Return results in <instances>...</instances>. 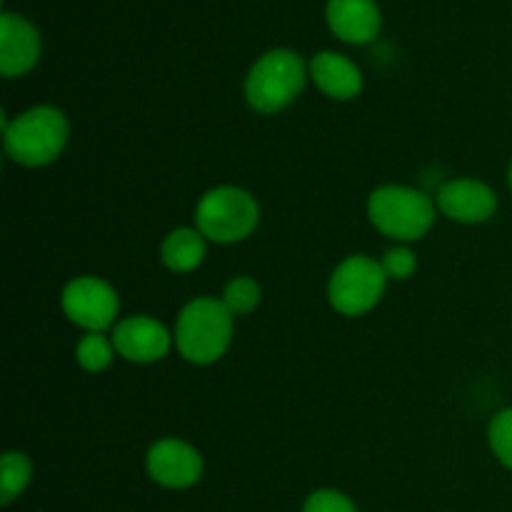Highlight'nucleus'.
<instances>
[{"instance_id":"obj_1","label":"nucleus","mask_w":512,"mask_h":512,"mask_svg":"<svg viewBox=\"0 0 512 512\" xmlns=\"http://www.w3.org/2000/svg\"><path fill=\"white\" fill-rule=\"evenodd\" d=\"M68 118L53 105L25 110L15 120H3L5 153L25 168H40L58 158L68 143Z\"/></svg>"},{"instance_id":"obj_2","label":"nucleus","mask_w":512,"mask_h":512,"mask_svg":"<svg viewBox=\"0 0 512 512\" xmlns=\"http://www.w3.org/2000/svg\"><path fill=\"white\" fill-rule=\"evenodd\" d=\"M233 340V313L218 298H195L180 310L175 345L193 365H210L223 358Z\"/></svg>"},{"instance_id":"obj_3","label":"nucleus","mask_w":512,"mask_h":512,"mask_svg":"<svg viewBox=\"0 0 512 512\" xmlns=\"http://www.w3.org/2000/svg\"><path fill=\"white\" fill-rule=\"evenodd\" d=\"M368 218L388 238L398 243H413L425 238L433 228L435 203L415 188L383 185L368 198Z\"/></svg>"},{"instance_id":"obj_4","label":"nucleus","mask_w":512,"mask_h":512,"mask_svg":"<svg viewBox=\"0 0 512 512\" xmlns=\"http://www.w3.org/2000/svg\"><path fill=\"white\" fill-rule=\"evenodd\" d=\"M308 68L293 50H270L250 68L245 78V98L258 113H278L288 108L305 88Z\"/></svg>"},{"instance_id":"obj_5","label":"nucleus","mask_w":512,"mask_h":512,"mask_svg":"<svg viewBox=\"0 0 512 512\" xmlns=\"http://www.w3.org/2000/svg\"><path fill=\"white\" fill-rule=\"evenodd\" d=\"M260 208L253 195L243 188L220 185L208 190L195 208V225L205 240L238 243L258 228Z\"/></svg>"},{"instance_id":"obj_6","label":"nucleus","mask_w":512,"mask_h":512,"mask_svg":"<svg viewBox=\"0 0 512 512\" xmlns=\"http://www.w3.org/2000/svg\"><path fill=\"white\" fill-rule=\"evenodd\" d=\"M385 283L388 275L378 260L368 255H350L330 275L328 298L340 315L358 318L380 303Z\"/></svg>"},{"instance_id":"obj_7","label":"nucleus","mask_w":512,"mask_h":512,"mask_svg":"<svg viewBox=\"0 0 512 512\" xmlns=\"http://www.w3.org/2000/svg\"><path fill=\"white\" fill-rule=\"evenodd\" d=\"M60 303L70 323L85 328L88 333H103L118 318V295L105 280L93 278V275L70 280Z\"/></svg>"},{"instance_id":"obj_8","label":"nucleus","mask_w":512,"mask_h":512,"mask_svg":"<svg viewBox=\"0 0 512 512\" xmlns=\"http://www.w3.org/2000/svg\"><path fill=\"white\" fill-rule=\"evenodd\" d=\"M148 475L158 485L170 490H185L203 478V458L190 443L178 438L158 440L148 450Z\"/></svg>"},{"instance_id":"obj_9","label":"nucleus","mask_w":512,"mask_h":512,"mask_svg":"<svg viewBox=\"0 0 512 512\" xmlns=\"http://www.w3.org/2000/svg\"><path fill=\"white\" fill-rule=\"evenodd\" d=\"M170 343L173 338H170L168 328L148 315H130V318L120 320L113 330L115 353H120V358L130 360V363H155L168 355Z\"/></svg>"},{"instance_id":"obj_10","label":"nucleus","mask_w":512,"mask_h":512,"mask_svg":"<svg viewBox=\"0 0 512 512\" xmlns=\"http://www.w3.org/2000/svg\"><path fill=\"white\" fill-rule=\"evenodd\" d=\"M438 208L445 218L455 220V223H485L498 210V198H495L493 188L480 180L460 178L450 180L438 190Z\"/></svg>"},{"instance_id":"obj_11","label":"nucleus","mask_w":512,"mask_h":512,"mask_svg":"<svg viewBox=\"0 0 512 512\" xmlns=\"http://www.w3.org/2000/svg\"><path fill=\"white\" fill-rule=\"evenodd\" d=\"M40 58V35L33 23L15 13L0 15V73L18 78L35 68Z\"/></svg>"},{"instance_id":"obj_12","label":"nucleus","mask_w":512,"mask_h":512,"mask_svg":"<svg viewBox=\"0 0 512 512\" xmlns=\"http://www.w3.org/2000/svg\"><path fill=\"white\" fill-rule=\"evenodd\" d=\"M328 25L340 40L353 45L373 43L380 33V10L373 0H330L328 10Z\"/></svg>"},{"instance_id":"obj_13","label":"nucleus","mask_w":512,"mask_h":512,"mask_svg":"<svg viewBox=\"0 0 512 512\" xmlns=\"http://www.w3.org/2000/svg\"><path fill=\"white\" fill-rule=\"evenodd\" d=\"M310 78L328 98L350 100L363 90L358 65L340 53H318L310 63Z\"/></svg>"},{"instance_id":"obj_14","label":"nucleus","mask_w":512,"mask_h":512,"mask_svg":"<svg viewBox=\"0 0 512 512\" xmlns=\"http://www.w3.org/2000/svg\"><path fill=\"white\" fill-rule=\"evenodd\" d=\"M165 268L173 273H190L205 258V235L195 228H178L163 240L160 248Z\"/></svg>"},{"instance_id":"obj_15","label":"nucleus","mask_w":512,"mask_h":512,"mask_svg":"<svg viewBox=\"0 0 512 512\" xmlns=\"http://www.w3.org/2000/svg\"><path fill=\"white\" fill-rule=\"evenodd\" d=\"M30 478H33V465L28 455L15 453V450L5 453L0 460V503L10 505L18 495H23Z\"/></svg>"},{"instance_id":"obj_16","label":"nucleus","mask_w":512,"mask_h":512,"mask_svg":"<svg viewBox=\"0 0 512 512\" xmlns=\"http://www.w3.org/2000/svg\"><path fill=\"white\" fill-rule=\"evenodd\" d=\"M115 345L113 340L105 338L103 333H88L85 338H80V343L75 345V360L83 370L88 373H100V370L108 368L113 363Z\"/></svg>"},{"instance_id":"obj_17","label":"nucleus","mask_w":512,"mask_h":512,"mask_svg":"<svg viewBox=\"0 0 512 512\" xmlns=\"http://www.w3.org/2000/svg\"><path fill=\"white\" fill-rule=\"evenodd\" d=\"M225 308L235 315H248L258 308L260 303V285L255 283L248 275H240V278H233L228 285H225L223 293Z\"/></svg>"},{"instance_id":"obj_18","label":"nucleus","mask_w":512,"mask_h":512,"mask_svg":"<svg viewBox=\"0 0 512 512\" xmlns=\"http://www.w3.org/2000/svg\"><path fill=\"white\" fill-rule=\"evenodd\" d=\"M490 448H493L495 458L512 470V408L503 410L493 418L488 430Z\"/></svg>"},{"instance_id":"obj_19","label":"nucleus","mask_w":512,"mask_h":512,"mask_svg":"<svg viewBox=\"0 0 512 512\" xmlns=\"http://www.w3.org/2000/svg\"><path fill=\"white\" fill-rule=\"evenodd\" d=\"M380 265H383L388 278L408 280L410 275L415 273V268H418V260H415V253L410 248H405V245H395V248H390L388 253L383 255Z\"/></svg>"},{"instance_id":"obj_20","label":"nucleus","mask_w":512,"mask_h":512,"mask_svg":"<svg viewBox=\"0 0 512 512\" xmlns=\"http://www.w3.org/2000/svg\"><path fill=\"white\" fill-rule=\"evenodd\" d=\"M303 512H358L353 500L338 490H318L305 500Z\"/></svg>"},{"instance_id":"obj_21","label":"nucleus","mask_w":512,"mask_h":512,"mask_svg":"<svg viewBox=\"0 0 512 512\" xmlns=\"http://www.w3.org/2000/svg\"><path fill=\"white\" fill-rule=\"evenodd\" d=\"M510 190H512V165H510Z\"/></svg>"}]
</instances>
